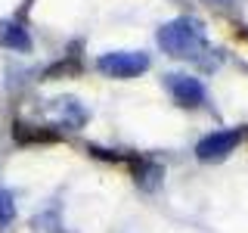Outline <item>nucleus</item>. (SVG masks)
Wrapping results in <instances>:
<instances>
[{
  "mask_svg": "<svg viewBox=\"0 0 248 233\" xmlns=\"http://www.w3.org/2000/svg\"><path fill=\"white\" fill-rule=\"evenodd\" d=\"M158 44L161 50L170 53V56H180V59H199L208 47L205 37V25L192 16H180V19L161 25L158 31Z\"/></svg>",
  "mask_w": 248,
  "mask_h": 233,
  "instance_id": "1",
  "label": "nucleus"
},
{
  "mask_svg": "<svg viewBox=\"0 0 248 233\" xmlns=\"http://www.w3.org/2000/svg\"><path fill=\"white\" fill-rule=\"evenodd\" d=\"M99 72L112 75V78H137L149 68V56L140 50H115V53H106L99 56Z\"/></svg>",
  "mask_w": 248,
  "mask_h": 233,
  "instance_id": "2",
  "label": "nucleus"
},
{
  "mask_svg": "<svg viewBox=\"0 0 248 233\" xmlns=\"http://www.w3.org/2000/svg\"><path fill=\"white\" fill-rule=\"evenodd\" d=\"M239 140H242V131H239V128L214 131V134H208V137L199 140L196 155L202 162H220V159H227V155L239 146Z\"/></svg>",
  "mask_w": 248,
  "mask_h": 233,
  "instance_id": "3",
  "label": "nucleus"
},
{
  "mask_svg": "<svg viewBox=\"0 0 248 233\" xmlns=\"http://www.w3.org/2000/svg\"><path fill=\"white\" fill-rule=\"evenodd\" d=\"M168 90L174 93V100L186 109L205 103V87H202V81L192 78V75H168Z\"/></svg>",
  "mask_w": 248,
  "mask_h": 233,
  "instance_id": "4",
  "label": "nucleus"
},
{
  "mask_svg": "<svg viewBox=\"0 0 248 233\" xmlns=\"http://www.w3.org/2000/svg\"><path fill=\"white\" fill-rule=\"evenodd\" d=\"M53 115H56L62 124H68V128H81V124L87 121V109L78 103L75 97H59V100H53Z\"/></svg>",
  "mask_w": 248,
  "mask_h": 233,
  "instance_id": "5",
  "label": "nucleus"
},
{
  "mask_svg": "<svg viewBox=\"0 0 248 233\" xmlns=\"http://www.w3.org/2000/svg\"><path fill=\"white\" fill-rule=\"evenodd\" d=\"M0 47H10V50H31V34H28V28L22 25V22H16V19H6V22H0Z\"/></svg>",
  "mask_w": 248,
  "mask_h": 233,
  "instance_id": "6",
  "label": "nucleus"
},
{
  "mask_svg": "<svg viewBox=\"0 0 248 233\" xmlns=\"http://www.w3.org/2000/svg\"><path fill=\"white\" fill-rule=\"evenodd\" d=\"M134 177H137V183L143 186V190H155V186L161 183V177H165V168L158 165V162H137L134 165Z\"/></svg>",
  "mask_w": 248,
  "mask_h": 233,
  "instance_id": "7",
  "label": "nucleus"
},
{
  "mask_svg": "<svg viewBox=\"0 0 248 233\" xmlns=\"http://www.w3.org/2000/svg\"><path fill=\"white\" fill-rule=\"evenodd\" d=\"M13 221H16V199L10 190L0 186V230H6Z\"/></svg>",
  "mask_w": 248,
  "mask_h": 233,
  "instance_id": "8",
  "label": "nucleus"
},
{
  "mask_svg": "<svg viewBox=\"0 0 248 233\" xmlns=\"http://www.w3.org/2000/svg\"><path fill=\"white\" fill-rule=\"evenodd\" d=\"M53 137H56L53 131L41 134V131H31V128H25V124H16V140H19V143H31V140H37V143H41V140H53Z\"/></svg>",
  "mask_w": 248,
  "mask_h": 233,
  "instance_id": "9",
  "label": "nucleus"
}]
</instances>
